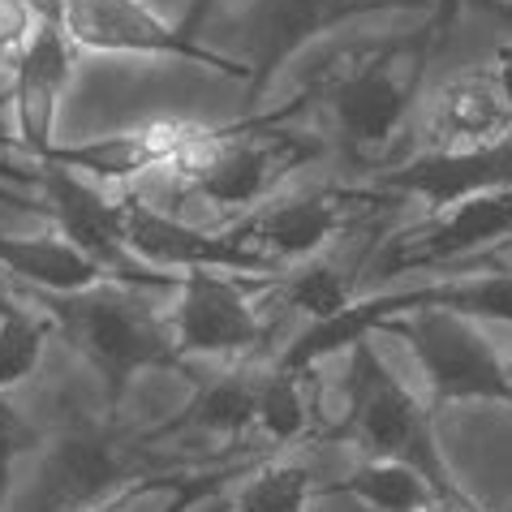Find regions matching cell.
I'll return each instance as SVG.
<instances>
[{
  "mask_svg": "<svg viewBox=\"0 0 512 512\" xmlns=\"http://www.w3.org/2000/svg\"><path fill=\"white\" fill-rule=\"evenodd\" d=\"M306 112L302 95L272 112H254L233 125H198L194 138L168 160L160 173L177 207H198L216 220V229L276 198L293 173H302L323 155V138L293 130ZM168 207V211H177Z\"/></svg>",
  "mask_w": 512,
  "mask_h": 512,
  "instance_id": "1",
  "label": "cell"
},
{
  "mask_svg": "<svg viewBox=\"0 0 512 512\" xmlns=\"http://www.w3.org/2000/svg\"><path fill=\"white\" fill-rule=\"evenodd\" d=\"M431 26L379 44H349L302 78V104L319 108L336 130L340 151L362 168H383L414 121L426 65L435 56Z\"/></svg>",
  "mask_w": 512,
  "mask_h": 512,
  "instance_id": "2",
  "label": "cell"
},
{
  "mask_svg": "<svg viewBox=\"0 0 512 512\" xmlns=\"http://www.w3.org/2000/svg\"><path fill=\"white\" fill-rule=\"evenodd\" d=\"M147 293L151 289H134V284L117 280H99L78 293H35L52 327L99 375L108 409H117L125 388L142 371H177L186 362L173 345L168 315L147 302Z\"/></svg>",
  "mask_w": 512,
  "mask_h": 512,
  "instance_id": "3",
  "label": "cell"
},
{
  "mask_svg": "<svg viewBox=\"0 0 512 512\" xmlns=\"http://www.w3.org/2000/svg\"><path fill=\"white\" fill-rule=\"evenodd\" d=\"M340 439H349L362 457L379 461H405L439 491V500L461 512H487L474 495L461 487V478L452 474V465L439 448L435 435V414L431 405L418 401L401 379L392 375V366L379 353L358 340L349 349L345 362V418L336 426Z\"/></svg>",
  "mask_w": 512,
  "mask_h": 512,
  "instance_id": "4",
  "label": "cell"
},
{
  "mask_svg": "<svg viewBox=\"0 0 512 512\" xmlns=\"http://www.w3.org/2000/svg\"><path fill=\"white\" fill-rule=\"evenodd\" d=\"M401 203L405 198H396L379 186H315V190L267 198L263 207L224 224V233L237 246L267 259L276 272H289L293 263L327 254L336 241L371 229L375 220H383Z\"/></svg>",
  "mask_w": 512,
  "mask_h": 512,
  "instance_id": "5",
  "label": "cell"
},
{
  "mask_svg": "<svg viewBox=\"0 0 512 512\" xmlns=\"http://www.w3.org/2000/svg\"><path fill=\"white\" fill-rule=\"evenodd\" d=\"M379 332L396 336L414 353L418 371L426 379V396L431 409L444 405H474V401H495L512 405V379L500 358V349L491 345V336L482 332L478 319L457 315V310H409L388 323H379Z\"/></svg>",
  "mask_w": 512,
  "mask_h": 512,
  "instance_id": "6",
  "label": "cell"
},
{
  "mask_svg": "<svg viewBox=\"0 0 512 512\" xmlns=\"http://www.w3.org/2000/svg\"><path fill=\"white\" fill-rule=\"evenodd\" d=\"M504 241H512V186L461 198L439 211H422V220L375 241L362 276L401 280L409 272H435V267L465 272L495 254Z\"/></svg>",
  "mask_w": 512,
  "mask_h": 512,
  "instance_id": "7",
  "label": "cell"
},
{
  "mask_svg": "<svg viewBox=\"0 0 512 512\" xmlns=\"http://www.w3.org/2000/svg\"><path fill=\"white\" fill-rule=\"evenodd\" d=\"M272 276L241 272H181L177 289L168 293V327L181 358H250L272 332V315L259 297Z\"/></svg>",
  "mask_w": 512,
  "mask_h": 512,
  "instance_id": "8",
  "label": "cell"
},
{
  "mask_svg": "<svg viewBox=\"0 0 512 512\" xmlns=\"http://www.w3.org/2000/svg\"><path fill=\"white\" fill-rule=\"evenodd\" d=\"M39 211L56 224L69 246L82 250L87 259L104 272V280L117 284H134V289H151V293H173L181 272H160L147 267L130 250L125 241V224H121V194H104L99 181L74 173L65 164H48L39 160Z\"/></svg>",
  "mask_w": 512,
  "mask_h": 512,
  "instance_id": "9",
  "label": "cell"
},
{
  "mask_svg": "<svg viewBox=\"0 0 512 512\" xmlns=\"http://www.w3.org/2000/svg\"><path fill=\"white\" fill-rule=\"evenodd\" d=\"M52 18L61 22L69 44L82 52H112V56H173L194 61L216 74L246 82L250 69L241 56L216 52L203 39L181 31V22H168L151 0H52Z\"/></svg>",
  "mask_w": 512,
  "mask_h": 512,
  "instance_id": "10",
  "label": "cell"
},
{
  "mask_svg": "<svg viewBox=\"0 0 512 512\" xmlns=\"http://www.w3.org/2000/svg\"><path fill=\"white\" fill-rule=\"evenodd\" d=\"M121 224L125 241L147 267L160 272H241V276H280L254 250L237 246L224 229H207L177 211L151 203L142 190H121Z\"/></svg>",
  "mask_w": 512,
  "mask_h": 512,
  "instance_id": "11",
  "label": "cell"
},
{
  "mask_svg": "<svg viewBox=\"0 0 512 512\" xmlns=\"http://www.w3.org/2000/svg\"><path fill=\"white\" fill-rule=\"evenodd\" d=\"M371 13H401L388 0H254L241 18V39H246V95L250 104L276 82V74L319 35L340 31V26L371 18Z\"/></svg>",
  "mask_w": 512,
  "mask_h": 512,
  "instance_id": "12",
  "label": "cell"
},
{
  "mask_svg": "<svg viewBox=\"0 0 512 512\" xmlns=\"http://www.w3.org/2000/svg\"><path fill=\"white\" fill-rule=\"evenodd\" d=\"M74 82V44L61 31V22L48 18L39 22L31 44L9 69V108H13V151L26 160H48L56 147V117Z\"/></svg>",
  "mask_w": 512,
  "mask_h": 512,
  "instance_id": "13",
  "label": "cell"
},
{
  "mask_svg": "<svg viewBox=\"0 0 512 512\" xmlns=\"http://www.w3.org/2000/svg\"><path fill=\"white\" fill-rule=\"evenodd\" d=\"M371 186L396 198H418L426 211L452 207L461 198L512 186V138L482 151H414L401 164L375 168Z\"/></svg>",
  "mask_w": 512,
  "mask_h": 512,
  "instance_id": "14",
  "label": "cell"
},
{
  "mask_svg": "<svg viewBox=\"0 0 512 512\" xmlns=\"http://www.w3.org/2000/svg\"><path fill=\"white\" fill-rule=\"evenodd\" d=\"M512 138V108L495 69H461L422 104V151H482Z\"/></svg>",
  "mask_w": 512,
  "mask_h": 512,
  "instance_id": "15",
  "label": "cell"
},
{
  "mask_svg": "<svg viewBox=\"0 0 512 512\" xmlns=\"http://www.w3.org/2000/svg\"><path fill=\"white\" fill-rule=\"evenodd\" d=\"M194 121H151L134 125V130L108 134V138H87L74 147H52L48 164H65L74 173L112 186V181H142L155 177L173 155L194 138Z\"/></svg>",
  "mask_w": 512,
  "mask_h": 512,
  "instance_id": "16",
  "label": "cell"
},
{
  "mask_svg": "<svg viewBox=\"0 0 512 512\" xmlns=\"http://www.w3.org/2000/svg\"><path fill=\"white\" fill-rule=\"evenodd\" d=\"M130 465L121 461V448L99 435H65L39 469L35 512H87L121 482H130Z\"/></svg>",
  "mask_w": 512,
  "mask_h": 512,
  "instance_id": "17",
  "label": "cell"
},
{
  "mask_svg": "<svg viewBox=\"0 0 512 512\" xmlns=\"http://www.w3.org/2000/svg\"><path fill=\"white\" fill-rule=\"evenodd\" d=\"M259 461H267V452H250L241 461L211 469H151V474H134L87 512H194L207 500H216V495H229L233 482L246 478Z\"/></svg>",
  "mask_w": 512,
  "mask_h": 512,
  "instance_id": "18",
  "label": "cell"
},
{
  "mask_svg": "<svg viewBox=\"0 0 512 512\" xmlns=\"http://www.w3.org/2000/svg\"><path fill=\"white\" fill-rule=\"evenodd\" d=\"M259 392L263 375L254 371H224L211 383L194 392V401L181 409V418H173L155 439H173V435H207L220 444H237L241 435L254 431L259 418Z\"/></svg>",
  "mask_w": 512,
  "mask_h": 512,
  "instance_id": "19",
  "label": "cell"
},
{
  "mask_svg": "<svg viewBox=\"0 0 512 512\" xmlns=\"http://www.w3.org/2000/svg\"><path fill=\"white\" fill-rule=\"evenodd\" d=\"M0 272L9 284H22L31 293H78L104 280V272L74 250L61 233L44 237H9L0 233Z\"/></svg>",
  "mask_w": 512,
  "mask_h": 512,
  "instance_id": "20",
  "label": "cell"
},
{
  "mask_svg": "<svg viewBox=\"0 0 512 512\" xmlns=\"http://www.w3.org/2000/svg\"><path fill=\"white\" fill-rule=\"evenodd\" d=\"M366 254H358V259H349V263H336L332 250H327V254L306 259V263H293L289 272L272 276L267 297H272L280 310H297V315H306V319H327L358 297Z\"/></svg>",
  "mask_w": 512,
  "mask_h": 512,
  "instance_id": "21",
  "label": "cell"
},
{
  "mask_svg": "<svg viewBox=\"0 0 512 512\" xmlns=\"http://www.w3.org/2000/svg\"><path fill=\"white\" fill-rule=\"evenodd\" d=\"M319 495H349L371 512H431L439 508V491L426 482L414 465L405 461H379L362 457V465L340 482H323Z\"/></svg>",
  "mask_w": 512,
  "mask_h": 512,
  "instance_id": "22",
  "label": "cell"
},
{
  "mask_svg": "<svg viewBox=\"0 0 512 512\" xmlns=\"http://www.w3.org/2000/svg\"><path fill=\"white\" fill-rule=\"evenodd\" d=\"M254 426H259L263 439L276 452L302 448L306 439H315L319 435V414H315V405H310V375L272 366V371L263 375L259 418H254Z\"/></svg>",
  "mask_w": 512,
  "mask_h": 512,
  "instance_id": "23",
  "label": "cell"
},
{
  "mask_svg": "<svg viewBox=\"0 0 512 512\" xmlns=\"http://www.w3.org/2000/svg\"><path fill=\"white\" fill-rule=\"evenodd\" d=\"M229 500L233 512H306L319 500V482L302 461H259Z\"/></svg>",
  "mask_w": 512,
  "mask_h": 512,
  "instance_id": "24",
  "label": "cell"
},
{
  "mask_svg": "<svg viewBox=\"0 0 512 512\" xmlns=\"http://www.w3.org/2000/svg\"><path fill=\"white\" fill-rule=\"evenodd\" d=\"M48 332H52V319L26 310L22 302H13L0 315V392H13L18 383H26L39 371L48 349Z\"/></svg>",
  "mask_w": 512,
  "mask_h": 512,
  "instance_id": "25",
  "label": "cell"
},
{
  "mask_svg": "<svg viewBox=\"0 0 512 512\" xmlns=\"http://www.w3.org/2000/svg\"><path fill=\"white\" fill-rule=\"evenodd\" d=\"M35 448H39V431L22 418V409L9 401V392H0V512L9 504L13 469H18V461Z\"/></svg>",
  "mask_w": 512,
  "mask_h": 512,
  "instance_id": "26",
  "label": "cell"
},
{
  "mask_svg": "<svg viewBox=\"0 0 512 512\" xmlns=\"http://www.w3.org/2000/svg\"><path fill=\"white\" fill-rule=\"evenodd\" d=\"M44 18H48L44 0H0V78L5 82H9L13 61L31 44V35L39 31Z\"/></svg>",
  "mask_w": 512,
  "mask_h": 512,
  "instance_id": "27",
  "label": "cell"
},
{
  "mask_svg": "<svg viewBox=\"0 0 512 512\" xmlns=\"http://www.w3.org/2000/svg\"><path fill=\"white\" fill-rule=\"evenodd\" d=\"M39 186V160H26V155L0 147V190H31Z\"/></svg>",
  "mask_w": 512,
  "mask_h": 512,
  "instance_id": "28",
  "label": "cell"
},
{
  "mask_svg": "<svg viewBox=\"0 0 512 512\" xmlns=\"http://www.w3.org/2000/svg\"><path fill=\"white\" fill-rule=\"evenodd\" d=\"M461 9H465V0H431V39H435V48H444L452 31H457V22H461Z\"/></svg>",
  "mask_w": 512,
  "mask_h": 512,
  "instance_id": "29",
  "label": "cell"
},
{
  "mask_svg": "<svg viewBox=\"0 0 512 512\" xmlns=\"http://www.w3.org/2000/svg\"><path fill=\"white\" fill-rule=\"evenodd\" d=\"M211 9H216V0H190L186 5V18H181V31L194 35V39H203V26L211 18Z\"/></svg>",
  "mask_w": 512,
  "mask_h": 512,
  "instance_id": "30",
  "label": "cell"
},
{
  "mask_svg": "<svg viewBox=\"0 0 512 512\" xmlns=\"http://www.w3.org/2000/svg\"><path fill=\"white\" fill-rule=\"evenodd\" d=\"M495 78H500V91L508 99V108H512V44H504L500 52H495Z\"/></svg>",
  "mask_w": 512,
  "mask_h": 512,
  "instance_id": "31",
  "label": "cell"
},
{
  "mask_svg": "<svg viewBox=\"0 0 512 512\" xmlns=\"http://www.w3.org/2000/svg\"><path fill=\"white\" fill-rule=\"evenodd\" d=\"M482 263H495V267H508V272H512V241H504V246L495 250V254H487Z\"/></svg>",
  "mask_w": 512,
  "mask_h": 512,
  "instance_id": "32",
  "label": "cell"
},
{
  "mask_svg": "<svg viewBox=\"0 0 512 512\" xmlns=\"http://www.w3.org/2000/svg\"><path fill=\"white\" fill-rule=\"evenodd\" d=\"M194 512H233V500L229 495H216V500H207L203 508H194Z\"/></svg>",
  "mask_w": 512,
  "mask_h": 512,
  "instance_id": "33",
  "label": "cell"
},
{
  "mask_svg": "<svg viewBox=\"0 0 512 512\" xmlns=\"http://www.w3.org/2000/svg\"><path fill=\"white\" fill-rule=\"evenodd\" d=\"M9 306H13V293H9V276L0 272V315H5Z\"/></svg>",
  "mask_w": 512,
  "mask_h": 512,
  "instance_id": "34",
  "label": "cell"
},
{
  "mask_svg": "<svg viewBox=\"0 0 512 512\" xmlns=\"http://www.w3.org/2000/svg\"><path fill=\"white\" fill-rule=\"evenodd\" d=\"M388 5H401V9H426V13H431V0H388Z\"/></svg>",
  "mask_w": 512,
  "mask_h": 512,
  "instance_id": "35",
  "label": "cell"
},
{
  "mask_svg": "<svg viewBox=\"0 0 512 512\" xmlns=\"http://www.w3.org/2000/svg\"><path fill=\"white\" fill-rule=\"evenodd\" d=\"M431 512H461V508H448V504H439V508H431Z\"/></svg>",
  "mask_w": 512,
  "mask_h": 512,
  "instance_id": "36",
  "label": "cell"
},
{
  "mask_svg": "<svg viewBox=\"0 0 512 512\" xmlns=\"http://www.w3.org/2000/svg\"><path fill=\"white\" fill-rule=\"evenodd\" d=\"M504 366H508V379H512V358H508V362H504Z\"/></svg>",
  "mask_w": 512,
  "mask_h": 512,
  "instance_id": "37",
  "label": "cell"
}]
</instances>
